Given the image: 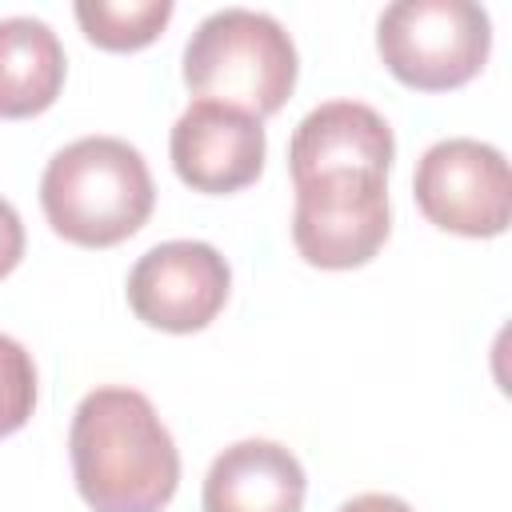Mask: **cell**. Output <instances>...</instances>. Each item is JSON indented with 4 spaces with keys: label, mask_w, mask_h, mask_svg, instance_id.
<instances>
[{
    "label": "cell",
    "mask_w": 512,
    "mask_h": 512,
    "mask_svg": "<svg viewBox=\"0 0 512 512\" xmlns=\"http://www.w3.org/2000/svg\"><path fill=\"white\" fill-rule=\"evenodd\" d=\"M76 492L92 512H160L180 488V452L136 388H92L68 428Z\"/></svg>",
    "instance_id": "1"
},
{
    "label": "cell",
    "mask_w": 512,
    "mask_h": 512,
    "mask_svg": "<svg viewBox=\"0 0 512 512\" xmlns=\"http://www.w3.org/2000/svg\"><path fill=\"white\" fill-rule=\"evenodd\" d=\"M156 204L152 172L120 136L64 144L40 176V208L56 236L76 248H112L136 236Z\"/></svg>",
    "instance_id": "2"
},
{
    "label": "cell",
    "mask_w": 512,
    "mask_h": 512,
    "mask_svg": "<svg viewBox=\"0 0 512 512\" xmlns=\"http://www.w3.org/2000/svg\"><path fill=\"white\" fill-rule=\"evenodd\" d=\"M300 56L284 24L256 8H220L184 44V84L196 100L240 108L256 120L280 112L296 88Z\"/></svg>",
    "instance_id": "3"
},
{
    "label": "cell",
    "mask_w": 512,
    "mask_h": 512,
    "mask_svg": "<svg viewBox=\"0 0 512 512\" xmlns=\"http://www.w3.org/2000/svg\"><path fill=\"white\" fill-rule=\"evenodd\" d=\"M384 68L416 92H452L480 76L492 20L472 0H396L376 20Z\"/></svg>",
    "instance_id": "4"
},
{
    "label": "cell",
    "mask_w": 512,
    "mask_h": 512,
    "mask_svg": "<svg viewBox=\"0 0 512 512\" xmlns=\"http://www.w3.org/2000/svg\"><path fill=\"white\" fill-rule=\"evenodd\" d=\"M412 196L428 224L468 240L500 236L512 220L508 160L500 148L472 136L436 140L416 160Z\"/></svg>",
    "instance_id": "5"
},
{
    "label": "cell",
    "mask_w": 512,
    "mask_h": 512,
    "mask_svg": "<svg viewBox=\"0 0 512 512\" xmlns=\"http://www.w3.org/2000/svg\"><path fill=\"white\" fill-rule=\"evenodd\" d=\"M128 308L148 328L188 336L208 328L232 292L228 260L204 240H164L128 272Z\"/></svg>",
    "instance_id": "6"
},
{
    "label": "cell",
    "mask_w": 512,
    "mask_h": 512,
    "mask_svg": "<svg viewBox=\"0 0 512 512\" xmlns=\"http://www.w3.org/2000/svg\"><path fill=\"white\" fill-rule=\"evenodd\" d=\"M392 232L388 180H312L296 184L292 244L312 268H364Z\"/></svg>",
    "instance_id": "7"
},
{
    "label": "cell",
    "mask_w": 512,
    "mask_h": 512,
    "mask_svg": "<svg viewBox=\"0 0 512 512\" xmlns=\"http://www.w3.org/2000/svg\"><path fill=\"white\" fill-rule=\"evenodd\" d=\"M168 152L176 176L192 192L228 196L256 184V176L264 172L268 136H264V120L240 108L192 100L172 124Z\"/></svg>",
    "instance_id": "8"
},
{
    "label": "cell",
    "mask_w": 512,
    "mask_h": 512,
    "mask_svg": "<svg viewBox=\"0 0 512 512\" xmlns=\"http://www.w3.org/2000/svg\"><path fill=\"white\" fill-rule=\"evenodd\" d=\"M396 160V136L388 120L360 100H328L312 108L292 140V184L312 180H388Z\"/></svg>",
    "instance_id": "9"
},
{
    "label": "cell",
    "mask_w": 512,
    "mask_h": 512,
    "mask_svg": "<svg viewBox=\"0 0 512 512\" xmlns=\"http://www.w3.org/2000/svg\"><path fill=\"white\" fill-rule=\"evenodd\" d=\"M308 492L304 464L292 448L276 440H236L228 444L200 492L204 512H300Z\"/></svg>",
    "instance_id": "10"
},
{
    "label": "cell",
    "mask_w": 512,
    "mask_h": 512,
    "mask_svg": "<svg viewBox=\"0 0 512 512\" xmlns=\"http://www.w3.org/2000/svg\"><path fill=\"white\" fill-rule=\"evenodd\" d=\"M64 76V44L44 20H0V120H28L48 112L64 88Z\"/></svg>",
    "instance_id": "11"
},
{
    "label": "cell",
    "mask_w": 512,
    "mask_h": 512,
    "mask_svg": "<svg viewBox=\"0 0 512 512\" xmlns=\"http://www.w3.org/2000/svg\"><path fill=\"white\" fill-rule=\"evenodd\" d=\"M80 32L104 52H140L172 20V0H76Z\"/></svg>",
    "instance_id": "12"
},
{
    "label": "cell",
    "mask_w": 512,
    "mask_h": 512,
    "mask_svg": "<svg viewBox=\"0 0 512 512\" xmlns=\"http://www.w3.org/2000/svg\"><path fill=\"white\" fill-rule=\"evenodd\" d=\"M36 408V364L32 352L0 332V440L20 432Z\"/></svg>",
    "instance_id": "13"
},
{
    "label": "cell",
    "mask_w": 512,
    "mask_h": 512,
    "mask_svg": "<svg viewBox=\"0 0 512 512\" xmlns=\"http://www.w3.org/2000/svg\"><path fill=\"white\" fill-rule=\"evenodd\" d=\"M24 256V224H20V212L0 196V280L20 264Z\"/></svg>",
    "instance_id": "14"
},
{
    "label": "cell",
    "mask_w": 512,
    "mask_h": 512,
    "mask_svg": "<svg viewBox=\"0 0 512 512\" xmlns=\"http://www.w3.org/2000/svg\"><path fill=\"white\" fill-rule=\"evenodd\" d=\"M336 512H416V508L392 492H360V496L344 500Z\"/></svg>",
    "instance_id": "15"
}]
</instances>
